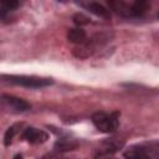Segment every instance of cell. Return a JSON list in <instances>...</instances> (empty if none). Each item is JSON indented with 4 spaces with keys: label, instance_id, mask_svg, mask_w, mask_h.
I'll list each match as a JSON object with an SVG mask.
<instances>
[{
    "label": "cell",
    "instance_id": "10",
    "mask_svg": "<svg viewBox=\"0 0 159 159\" xmlns=\"http://www.w3.org/2000/svg\"><path fill=\"white\" fill-rule=\"evenodd\" d=\"M77 145H78V143L75 139L60 138L55 143V150H57V152H68V150H73L75 148H77Z\"/></svg>",
    "mask_w": 159,
    "mask_h": 159
},
{
    "label": "cell",
    "instance_id": "12",
    "mask_svg": "<svg viewBox=\"0 0 159 159\" xmlns=\"http://www.w3.org/2000/svg\"><path fill=\"white\" fill-rule=\"evenodd\" d=\"M17 127H19V124H15V125H11V127H9V128L6 129L5 135H4V144H5L6 147L11 144L12 138H14V135H15L16 132H17Z\"/></svg>",
    "mask_w": 159,
    "mask_h": 159
},
{
    "label": "cell",
    "instance_id": "9",
    "mask_svg": "<svg viewBox=\"0 0 159 159\" xmlns=\"http://www.w3.org/2000/svg\"><path fill=\"white\" fill-rule=\"evenodd\" d=\"M67 40L72 43H76L77 46L78 45H82L83 42H86L87 40V34L83 29L81 27H73V29H70L67 31Z\"/></svg>",
    "mask_w": 159,
    "mask_h": 159
},
{
    "label": "cell",
    "instance_id": "2",
    "mask_svg": "<svg viewBox=\"0 0 159 159\" xmlns=\"http://www.w3.org/2000/svg\"><path fill=\"white\" fill-rule=\"evenodd\" d=\"M92 123L102 133H113L119 125V113L97 112L92 116Z\"/></svg>",
    "mask_w": 159,
    "mask_h": 159
},
{
    "label": "cell",
    "instance_id": "8",
    "mask_svg": "<svg viewBox=\"0 0 159 159\" xmlns=\"http://www.w3.org/2000/svg\"><path fill=\"white\" fill-rule=\"evenodd\" d=\"M84 6H86V9H87L89 12L94 14V15L98 16V17H102V19H109V17H111L109 10H108L104 5H102V4H99V2L91 1V2L84 4Z\"/></svg>",
    "mask_w": 159,
    "mask_h": 159
},
{
    "label": "cell",
    "instance_id": "7",
    "mask_svg": "<svg viewBox=\"0 0 159 159\" xmlns=\"http://www.w3.org/2000/svg\"><path fill=\"white\" fill-rule=\"evenodd\" d=\"M124 159H152V155L145 147L133 145L124 152Z\"/></svg>",
    "mask_w": 159,
    "mask_h": 159
},
{
    "label": "cell",
    "instance_id": "1",
    "mask_svg": "<svg viewBox=\"0 0 159 159\" xmlns=\"http://www.w3.org/2000/svg\"><path fill=\"white\" fill-rule=\"evenodd\" d=\"M2 80L9 83L27 87V88H42V87H47L53 83L52 78H45V77H37V76H25V75H20V76L19 75H2Z\"/></svg>",
    "mask_w": 159,
    "mask_h": 159
},
{
    "label": "cell",
    "instance_id": "14",
    "mask_svg": "<svg viewBox=\"0 0 159 159\" xmlns=\"http://www.w3.org/2000/svg\"><path fill=\"white\" fill-rule=\"evenodd\" d=\"M51 158H52L51 154H46V155H42L41 158H37V159H51Z\"/></svg>",
    "mask_w": 159,
    "mask_h": 159
},
{
    "label": "cell",
    "instance_id": "16",
    "mask_svg": "<svg viewBox=\"0 0 159 159\" xmlns=\"http://www.w3.org/2000/svg\"><path fill=\"white\" fill-rule=\"evenodd\" d=\"M157 16H158V19H159V12H158V15H157Z\"/></svg>",
    "mask_w": 159,
    "mask_h": 159
},
{
    "label": "cell",
    "instance_id": "15",
    "mask_svg": "<svg viewBox=\"0 0 159 159\" xmlns=\"http://www.w3.org/2000/svg\"><path fill=\"white\" fill-rule=\"evenodd\" d=\"M14 159H22V155H21V154H16V155L14 157Z\"/></svg>",
    "mask_w": 159,
    "mask_h": 159
},
{
    "label": "cell",
    "instance_id": "4",
    "mask_svg": "<svg viewBox=\"0 0 159 159\" xmlns=\"http://www.w3.org/2000/svg\"><path fill=\"white\" fill-rule=\"evenodd\" d=\"M1 104L5 109H7L9 112H14V113H21L31 108V104L26 102L25 99L11 96V94H6V93L1 94Z\"/></svg>",
    "mask_w": 159,
    "mask_h": 159
},
{
    "label": "cell",
    "instance_id": "13",
    "mask_svg": "<svg viewBox=\"0 0 159 159\" xmlns=\"http://www.w3.org/2000/svg\"><path fill=\"white\" fill-rule=\"evenodd\" d=\"M72 20H73V22H75L76 25H78V26L88 25V24L91 22V20H89L86 15H83V14H81V12L75 14V15H73V17H72Z\"/></svg>",
    "mask_w": 159,
    "mask_h": 159
},
{
    "label": "cell",
    "instance_id": "5",
    "mask_svg": "<svg viewBox=\"0 0 159 159\" xmlns=\"http://www.w3.org/2000/svg\"><path fill=\"white\" fill-rule=\"evenodd\" d=\"M122 147H123V142H122V140H118L117 138L106 140V142H103V143L99 145V148H97V149L94 150L93 158H94V159H99V158H103V157L112 155V154H114L117 150H119Z\"/></svg>",
    "mask_w": 159,
    "mask_h": 159
},
{
    "label": "cell",
    "instance_id": "6",
    "mask_svg": "<svg viewBox=\"0 0 159 159\" xmlns=\"http://www.w3.org/2000/svg\"><path fill=\"white\" fill-rule=\"evenodd\" d=\"M22 138L31 144H42L48 139V134L42 129H39L35 127H29L24 130Z\"/></svg>",
    "mask_w": 159,
    "mask_h": 159
},
{
    "label": "cell",
    "instance_id": "11",
    "mask_svg": "<svg viewBox=\"0 0 159 159\" xmlns=\"http://www.w3.org/2000/svg\"><path fill=\"white\" fill-rule=\"evenodd\" d=\"M19 5H20V2L16 1V0H10V1L4 0V1H1V16L4 17L6 12H10V11L15 10Z\"/></svg>",
    "mask_w": 159,
    "mask_h": 159
},
{
    "label": "cell",
    "instance_id": "3",
    "mask_svg": "<svg viewBox=\"0 0 159 159\" xmlns=\"http://www.w3.org/2000/svg\"><path fill=\"white\" fill-rule=\"evenodd\" d=\"M106 40H108V37H104L103 34H98L94 35L91 39H87L86 42H83L82 45H78L77 47L73 48V55L78 58H87L89 57L98 46H101Z\"/></svg>",
    "mask_w": 159,
    "mask_h": 159
}]
</instances>
